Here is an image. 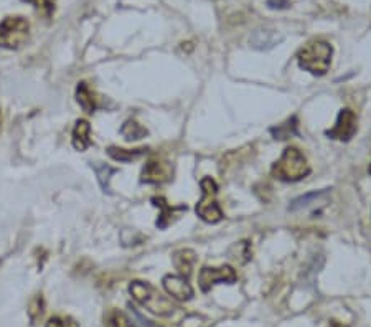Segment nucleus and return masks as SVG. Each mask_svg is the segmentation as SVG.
Masks as SVG:
<instances>
[{
    "mask_svg": "<svg viewBox=\"0 0 371 327\" xmlns=\"http://www.w3.org/2000/svg\"><path fill=\"white\" fill-rule=\"evenodd\" d=\"M108 154L109 158H112L114 160H117V162H132V160H137L140 159L142 155L147 154V149H121V147H116V146H111L108 149Z\"/></svg>",
    "mask_w": 371,
    "mask_h": 327,
    "instance_id": "obj_15",
    "label": "nucleus"
},
{
    "mask_svg": "<svg viewBox=\"0 0 371 327\" xmlns=\"http://www.w3.org/2000/svg\"><path fill=\"white\" fill-rule=\"evenodd\" d=\"M328 190L330 188H323V190L310 192V193H305V195H302V197H297L296 200L291 202V205H289V210L297 211V210L307 209V207H310L312 204H317L319 200H322L328 195Z\"/></svg>",
    "mask_w": 371,
    "mask_h": 327,
    "instance_id": "obj_17",
    "label": "nucleus"
},
{
    "mask_svg": "<svg viewBox=\"0 0 371 327\" xmlns=\"http://www.w3.org/2000/svg\"><path fill=\"white\" fill-rule=\"evenodd\" d=\"M297 127H299V119H297V116H292L282 124H277L276 127H271V134L274 136V139L286 141L289 137L299 134V129Z\"/></svg>",
    "mask_w": 371,
    "mask_h": 327,
    "instance_id": "obj_14",
    "label": "nucleus"
},
{
    "mask_svg": "<svg viewBox=\"0 0 371 327\" xmlns=\"http://www.w3.org/2000/svg\"><path fill=\"white\" fill-rule=\"evenodd\" d=\"M162 284L168 296L177 299V301H190L194 298V288L190 286V283L183 276L167 274L162 279Z\"/></svg>",
    "mask_w": 371,
    "mask_h": 327,
    "instance_id": "obj_9",
    "label": "nucleus"
},
{
    "mask_svg": "<svg viewBox=\"0 0 371 327\" xmlns=\"http://www.w3.org/2000/svg\"><path fill=\"white\" fill-rule=\"evenodd\" d=\"M332 327H342V326H338V324H333Z\"/></svg>",
    "mask_w": 371,
    "mask_h": 327,
    "instance_id": "obj_28",
    "label": "nucleus"
},
{
    "mask_svg": "<svg viewBox=\"0 0 371 327\" xmlns=\"http://www.w3.org/2000/svg\"><path fill=\"white\" fill-rule=\"evenodd\" d=\"M268 7L274 8V11H282V8L289 7V0H268Z\"/></svg>",
    "mask_w": 371,
    "mask_h": 327,
    "instance_id": "obj_25",
    "label": "nucleus"
},
{
    "mask_svg": "<svg viewBox=\"0 0 371 327\" xmlns=\"http://www.w3.org/2000/svg\"><path fill=\"white\" fill-rule=\"evenodd\" d=\"M144 324H145V326H147V327H160L159 324H152V322H150V321H147V319H145V321H144Z\"/></svg>",
    "mask_w": 371,
    "mask_h": 327,
    "instance_id": "obj_26",
    "label": "nucleus"
},
{
    "mask_svg": "<svg viewBox=\"0 0 371 327\" xmlns=\"http://www.w3.org/2000/svg\"><path fill=\"white\" fill-rule=\"evenodd\" d=\"M73 147L76 151H86L91 146V126L86 119H80L76 121V126L73 129Z\"/></svg>",
    "mask_w": 371,
    "mask_h": 327,
    "instance_id": "obj_13",
    "label": "nucleus"
},
{
    "mask_svg": "<svg viewBox=\"0 0 371 327\" xmlns=\"http://www.w3.org/2000/svg\"><path fill=\"white\" fill-rule=\"evenodd\" d=\"M91 167L96 172V177H98V182L101 188H103L104 193H112L111 192V187H109V182H111V177L114 174L117 172L116 167H111V165L108 164H103V162H93L91 164Z\"/></svg>",
    "mask_w": 371,
    "mask_h": 327,
    "instance_id": "obj_16",
    "label": "nucleus"
},
{
    "mask_svg": "<svg viewBox=\"0 0 371 327\" xmlns=\"http://www.w3.org/2000/svg\"><path fill=\"white\" fill-rule=\"evenodd\" d=\"M230 256L233 260L240 261V263H246L251 260V245L249 242H240L235 246L230 248Z\"/></svg>",
    "mask_w": 371,
    "mask_h": 327,
    "instance_id": "obj_21",
    "label": "nucleus"
},
{
    "mask_svg": "<svg viewBox=\"0 0 371 327\" xmlns=\"http://www.w3.org/2000/svg\"><path fill=\"white\" fill-rule=\"evenodd\" d=\"M356 129H358V126H356V114L351 111V109L345 108L338 113L335 126L328 129L325 134H327L330 139L348 142L356 134Z\"/></svg>",
    "mask_w": 371,
    "mask_h": 327,
    "instance_id": "obj_8",
    "label": "nucleus"
},
{
    "mask_svg": "<svg viewBox=\"0 0 371 327\" xmlns=\"http://www.w3.org/2000/svg\"><path fill=\"white\" fill-rule=\"evenodd\" d=\"M0 127H2V113H0Z\"/></svg>",
    "mask_w": 371,
    "mask_h": 327,
    "instance_id": "obj_27",
    "label": "nucleus"
},
{
    "mask_svg": "<svg viewBox=\"0 0 371 327\" xmlns=\"http://www.w3.org/2000/svg\"><path fill=\"white\" fill-rule=\"evenodd\" d=\"M309 174L310 165L297 147H286L271 167V176L281 182H299Z\"/></svg>",
    "mask_w": 371,
    "mask_h": 327,
    "instance_id": "obj_2",
    "label": "nucleus"
},
{
    "mask_svg": "<svg viewBox=\"0 0 371 327\" xmlns=\"http://www.w3.org/2000/svg\"><path fill=\"white\" fill-rule=\"evenodd\" d=\"M284 40L282 35L277 34L274 29H258L251 35L249 43L256 50H271Z\"/></svg>",
    "mask_w": 371,
    "mask_h": 327,
    "instance_id": "obj_11",
    "label": "nucleus"
},
{
    "mask_svg": "<svg viewBox=\"0 0 371 327\" xmlns=\"http://www.w3.org/2000/svg\"><path fill=\"white\" fill-rule=\"evenodd\" d=\"M173 179V167L168 160L155 158L144 165L140 174L142 183H167Z\"/></svg>",
    "mask_w": 371,
    "mask_h": 327,
    "instance_id": "obj_7",
    "label": "nucleus"
},
{
    "mask_svg": "<svg viewBox=\"0 0 371 327\" xmlns=\"http://www.w3.org/2000/svg\"><path fill=\"white\" fill-rule=\"evenodd\" d=\"M47 327H80V326H78V322L75 319H71V317L57 316L52 317V319L47 322Z\"/></svg>",
    "mask_w": 371,
    "mask_h": 327,
    "instance_id": "obj_22",
    "label": "nucleus"
},
{
    "mask_svg": "<svg viewBox=\"0 0 371 327\" xmlns=\"http://www.w3.org/2000/svg\"><path fill=\"white\" fill-rule=\"evenodd\" d=\"M24 2H29L34 6L35 8H38V11L45 12L47 15H50V13L53 12V4L50 2V0H24Z\"/></svg>",
    "mask_w": 371,
    "mask_h": 327,
    "instance_id": "obj_23",
    "label": "nucleus"
},
{
    "mask_svg": "<svg viewBox=\"0 0 371 327\" xmlns=\"http://www.w3.org/2000/svg\"><path fill=\"white\" fill-rule=\"evenodd\" d=\"M236 279H238L236 271L233 270V266L230 265H223L219 266V268H210V266H205L198 274V284L203 293H208L214 284L218 283L233 284L236 283Z\"/></svg>",
    "mask_w": 371,
    "mask_h": 327,
    "instance_id": "obj_6",
    "label": "nucleus"
},
{
    "mask_svg": "<svg viewBox=\"0 0 371 327\" xmlns=\"http://www.w3.org/2000/svg\"><path fill=\"white\" fill-rule=\"evenodd\" d=\"M152 204L160 210L159 218H157V227L160 230L170 227L175 220L180 218L183 211H187V205H170V204H167L162 197H154Z\"/></svg>",
    "mask_w": 371,
    "mask_h": 327,
    "instance_id": "obj_10",
    "label": "nucleus"
},
{
    "mask_svg": "<svg viewBox=\"0 0 371 327\" xmlns=\"http://www.w3.org/2000/svg\"><path fill=\"white\" fill-rule=\"evenodd\" d=\"M30 24L25 17H7L0 22V47L17 50L29 40Z\"/></svg>",
    "mask_w": 371,
    "mask_h": 327,
    "instance_id": "obj_5",
    "label": "nucleus"
},
{
    "mask_svg": "<svg viewBox=\"0 0 371 327\" xmlns=\"http://www.w3.org/2000/svg\"><path fill=\"white\" fill-rule=\"evenodd\" d=\"M121 134L124 136V139L132 142V141H140L142 137L149 134V131L144 126H140L139 123L134 121V119H127V121L122 124Z\"/></svg>",
    "mask_w": 371,
    "mask_h": 327,
    "instance_id": "obj_19",
    "label": "nucleus"
},
{
    "mask_svg": "<svg viewBox=\"0 0 371 327\" xmlns=\"http://www.w3.org/2000/svg\"><path fill=\"white\" fill-rule=\"evenodd\" d=\"M106 327H137L134 321L129 319V316L124 314L122 311L112 309L106 316Z\"/></svg>",
    "mask_w": 371,
    "mask_h": 327,
    "instance_id": "obj_20",
    "label": "nucleus"
},
{
    "mask_svg": "<svg viewBox=\"0 0 371 327\" xmlns=\"http://www.w3.org/2000/svg\"><path fill=\"white\" fill-rule=\"evenodd\" d=\"M333 47L325 40H310L297 53V62L302 70L314 76H323L332 64Z\"/></svg>",
    "mask_w": 371,
    "mask_h": 327,
    "instance_id": "obj_1",
    "label": "nucleus"
},
{
    "mask_svg": "<svg viewBox=\"0 0 371 327\" xmlns=\"http://www.w3.org/2000/svg\"><path fill=\"white\" fill-rule=\"evenodd\" d=\"M173 265L178 270L183 278H189L191 273V268H194L195 261H196V253L194 250H189V248H183V250H178L173 253L172 256Z\"/></svg>",
    "mask_w": 371,
    "mask_h": 327,
    "instance_id": "obj_12",
    "label": "nucleus"
},
{
    "mask_svg": "<svg viewBox=\"0 0 371 327\" xmlns=\"http://www.w3.org/2000/svg\"><path fill=\"white\" fill-rule=\"evenodd\" d=\"M370 174H371V165H370Z\"/></svg>",
    "mask_w": 371,
    "mask_h": 327,
    "instance_id": "obj_29",
    "label": "nucleus"
},
{
    "mask_svg": "<svg viewBox=\"0 0 371 327\" xmlns=\"http://www.w3.org/2000/svg\"><path fill=\"white\" fill-rule=\"evenodd\" d=\"M31 309L29 311L30 312V317L31 319H36V317L41 316V312H43V299H41V296H36L34 301H31Z\"/></svg>",
    "mask_w": 371,
    "mask_h": 327,
    "instance_id": "obj_24",
    "label": "nucleus"
},
{
    "mask_svg": "<svg viewBox=\"0 0 371 327\" xmlns=\"http://www.w3.org/2000/svg\"><path fill=\"white\" fill-rule=\"evenodd\" d=\"M76 101H78V104L81 106L82 111H85V113H94L96 106H98V104H96L94 95L91 93L89 86L86 85L85 81H81L80 85H78V88H76Z\"/></svg>",
    "mask_w": 371,
    "mask_h": 327,
    "instance_id": "obj_18",
    "label": "nucleus"
},
{
    "mask_svg": "<svg viewBox=\"0 0 371 327\" xmlns=\"http://www.w3.org/2000/svg\"><path fill=\"white\" fill-rule=\"evenodd\" d=\"M129 291L132 298L140 304L142 307L152 312L155 316L167 317L173 314L175 306L167 296H163L162 293H159L150 283H144V281H132Z\"/></svg>",
    "mask_w": 371,
    "mask_h": 327,
    "instance_id": "obj_3",
    "label": "nucleus"
},
{
    "mask_svg": "<svg viewBox=\"0 0 371 327\" xmlns=\"http://www.w3.org/2000/svg\"><path fill=\"white\" fill-rule=\"evenodd\" d=\"M201 199L196 204V215L206 223H218L223 220V211L219 209L217 195L218 186L212 177H203L200 182Z\"/></svg>",
    "mask_w": 371,
    "mask_h": 327,
    "instance_id": "obj_4",
    "label": "nucleus"
}]
</instances>
